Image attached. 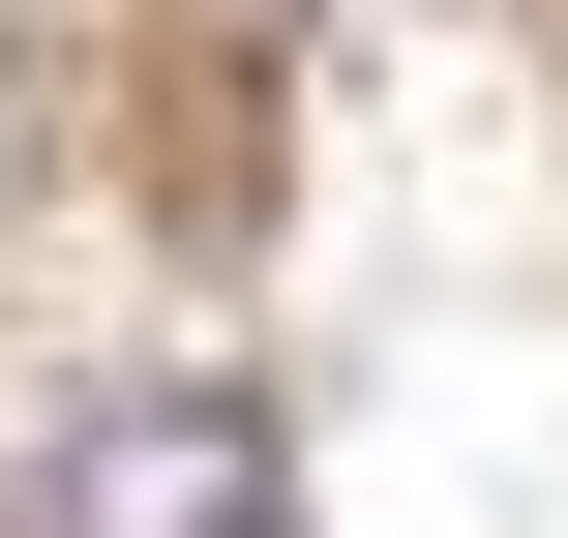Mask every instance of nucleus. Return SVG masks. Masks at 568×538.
I'll list each match as a JSON object with an SVG mask.
<instances>
[{"mask_svg": "<svg viewBox=\"0 0 568 538\" xmlns=\"http://www.w3.org/2000/svg\"><path fill=\"white\" fill-rule=\"evenodd\" d=\"M30 538H270V419L240 389H60Z\"/></svg>", "mask_w": 568, "mask_h": 538, "instance_id": "obj_1", "label": "nucleus"}]
</instances>
